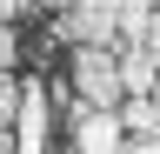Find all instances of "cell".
<instances>
[{
	"mask_svg": "<svg viewBox=\"0 0 160 154\" xmlns=\"http://www.w3.org/2000/svg\"><path fill=\"white\" fill-rule=\"evenodd\" d=\"M13 107H20V81L0 74V127H7V134H13Z\"/></svg>",
	"mask_w": 160,
	"mask_h": 154,
	"instance_id": "obj_5",
	"label": "cell"
},
{
	"mask_svg": "<svg viewBox=\"0 0 160 154\" xmlns=\"http://www.w3.org/2000/svg\"><path fill=\"white\" fill-rule=\"evenodd\" d=\"M60 40H73V47H113V0H80V7H67L53 20Z\"/></svg>",
	"mask_w": 160,
	"mask_h": 154,
	"instance_id": "obj_2",
	"label": "cell"
},
{
	"mask_svg": "<svg viewBox=\"0 0 160 154\" xmlns=\"http://www.w3.org/2000/svg\"><path fill=\"white\" fill-rule=\"evenodd\" d=\"M127 134H120L113 114H73V154H120Z\"/></svg>",
	"mask_w": 160,
	"mask_h": 154,
	"instance_id": "obj_3",
	"label": "cell"
},
{
	"mask_svg": "<svg viewBox=\"0 0 160 154\" xmlns=\"http://www.w3.org/2000/svg\"><path fill=\"white\" fill-rule=\"evenodd\" d=\"M13 54H20V40H13V27H0V74H13Z\"/></svg>",
	"mask_w": 160,
	"mask_h": 154,
	"instance_id": "obj_6",
	"label": "cell"
},
{
	"mask_svg": "<svg viewBox=\"0 0 160 154\" xmlns=\"http://www.w3.org/2000/svg\"><path fill=\"white\" fill-rule=\"evenodd\" d=\"M140 47H147V61L160 67V7H153V20H147V40H140Z\"/></svg>",
	"mask_w": 160,
	"mask_h": 154,
	"instance_id": "obj_7",
	"label": "cell"
},
{
	"mask_svg": "<svg viewBox=\"0 0 160 154\" xmlns=\"http://www.w3.org/2000/svg\"><path fill=\"white\" fill-rule=\"evenodd\" d=\"M0 154H13V134H7V127H0Z\"/></svg>",
	"mask_w": 160,
	"mask_h": 154,
	"instance_id": "obj_10",
	"label": "cell"
},
{
	"mask_svg": "<svg viewBox=\"0 0 160 154\" xmlns=\"http://www.w3.org/2000/svg\"><path fill=\"white\" fill-rule=\"evenodd\" d=\"M113 67H120V101H140V94L153 87V61H147V47H120L113 40Z\"/></svg>",
	"mask_w": 160,
	"mask_h": 154,
	"instance_id": "obj_4",
	"label": "cell"
},
{
	"mask_svg": "<svg viewBox=\"0 0 160 154\" xmlns=\"http://www.w3.org/2000/svg\"><path fill=\"white\" fill-rule=\"evenodd\" d=\"M147 101H153V114H160V74H153V87H147Z\"/></svg>",
	"mask_w": 160,
	"mask_h": 154,
	"instance_id": "obj_9",
	"label": "cell"
},
{
	"mask_svg": "<svg viewBox=\"0 0 160 154\" xmlns=\"http://www.w3.org/2000/svg\"><path fill=\"white\" fill-rule=\"evenodd\" d=\"M73 101L87 114H113L120 107V67H113V47H73Z\"/></svg>",
	"mask_w": 160,
	"mask_h": 154,
	"instance_id": "obj_1",
	"label": "cell"
},
{
	"mask_svg": "<svg viewBox=\"0 0 160 154\" xmlns=\"http://www.w3.org/2000/svg\"><path fill=\"white\" fill-rule=\"evenodd\" d=\"M120 154H160V134H153V141H127Z\"/></svg>",
	"mask_w": 160,
	"mask_h": 154,
	"instance_id": "obj_8",
	"label": "cell"
},
{
	"mask_svg": "<svg viewBox=\"0 0 160 154\" xmlns=\"http://www.w3.org/2000/svg\"><path fill=\"white\" fill-rule=\"evenodd\" d=\"M60 154H73V147H60Z\"/></svg>",
	"mask_w": 160,
	"mask_h": 154,
	"instance_id": "obj_11",
	"label": "cell"
}]
</instances>
